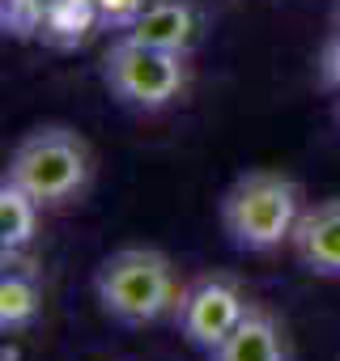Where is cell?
Listing matches in <instances>:
<instances>
[{
  "instance_id": "277c9868",
  "label": "cell",
  "mask_w": 340,
  "mask_h": 361,
  "mask_svg": "<svg viewBox=\"0 0 340 361\" xmlns=\"http://www.w3.org/2000/svg\"><path fill=\"white\" fill-rule=\"evenodd\" d=\"M98 77L107 85V94L136 111V115H157L166 106H175L188 94L192 81V56L183 51H166L153 43L132 39L128 30L119 39H111V47L102 51Z\"/></svg>"
},
{
  "instance_id": "7a4b0ae2",
  "label": "cell",
  "mask_w": 340,
  "mask_h": 361,
  "mask_svg": "<svg viewBox=\"0 0 340 361\" xmlns=\"http://www.w3.org/2000/svg\"><path fill=\"white\" fill-rule=\"evenodd\" d=\"M302 213H306V196L298 178L281 170H247L217 200V221L226 243L247 255H272L289 247Z\"/></svg>"
},
{
  "instance_id": "52a82bcc",
  "label": "cell",
  "mask_w": 340,
  "mask_h": 361,
  "mask_svg": "<svg viewBox=\"0 0 340 361\" xmlns=\"http://www.w3.org/2000/svg\"><path fill=\"white\" fill-rule=\"evenodd\" d=\"M209 361H293L289 331H285V323L272 310L251 302L243 323L209 353Z\"/></svg>"
},
{
  "instance_id": "8992f818",
  "label": "cell",
  "mask_w": 340,
  "mask_h": 361,
  "mask_svg": "<svg viewBox=\"0 0 340 361\" xmlns=\"http://www.w3.org/2000/svg\"><path fill=\"white\" fill-rule=\"evenodd\" d=\"M289 251L306 276L340 281V196L306 204V213L289 238Z\"/></svg>"
},
{
  "instance_id": "3957f363",
  "label": "cell",
  "mask_w": 340,
  "mask_h": 361,
  "mask_svg": "<svg viewBox=\"0 0 340 361\" xmlns=\"http://www.w3.org/2000/svg\"><path fill=\"white\" fill-rule=\"evenodd\" d=\"M5 183L22 188L47 213L68 209L94 183V149L68 123H39L13 145L5 161Z\"/></svg>"
},
{
  "instance_id": "ba28073f",
  "label": "cell",
  "mask_w": 340,
  "mask_h": 361,
  "mask_svg": "<svg viewBox=\"0 0 340 361\" xmlns=\"http://www.w3.org/2000/svg\"><path fill=\"white\" fill-rule=\"evenodd\" d=\"M128 35L140 39V43L166 47V51L192 56V47L200 39V18H196V9L188 5V0H153V5H145L132 18Z\"/></svg>"
},
{
  "instance_id": "9c48e42d",
  "label": "cell",
  "mask_w": 340,
  "mask_h": 361,
  "mask_svg": "<svg viewBox=\"0 0 340 361\" xmlns=\"http://www.w3.org/2000/svg\"><path fill=\"white\" fill-rule=\"evenodd\" d=\"M43 204L30 200L22 188L5 183L0 178V251L5 255H18L26 251L35 238H39V221H43Z\"/></svg>"
},
{
  "instance_id": "6da1fadb",
  "label": "cell",
  "mask_w": 340,
  "mask_h": 361,
  "mask_svg": "<svg viewBox=\"0 0 340 361\" xmlns=\"http://www.w3.org/2000/svg\"><path fill=\"white\" fill-rule=\"evenodd\" d=\"M179 272L162 247H115L94 268V302L119 327H153L162 319H175L179 306Z\"/></svg>"
},
{
  "instance_id": "30bf717a",
  "label": "cell",
  "mask_w": 340,
  "mask_h": 361,
  "mask_svg": "<svg viewBox=\"0 0 340 361\" xmlns=\"http://www.w3.org/2000/svg\"><path fill=\"white\" fill-rule=\"evenodd\" d=\"M39 310H43L39 281L26 268H9V259H5V272H0V331L13 336V331L35 327Z\"/></svg>"
},
{
  "instance_id": "8fae6325",
  "label": "cell",
  "mask_w": 340,
  "mask_h": 361,
  "mask_svg": "<svg viewBox=\"0 0 340 361\" xmlns=\"http://www.w3.org/2000/svg\"><path fill=\"white\" fill-rule=\"evenodd\" d=\"M315 73H319V85L327 94H340V26H336V35L323 39L319 60H315Z\"/></svg>"
},
{
  "instance_id": "5b68a950",
  "label": "cell",
  "mask_w": 340,
  "mask_h": 361,
  "mask_svg": "<svg viewBox=\"0 0 340 361\" xmlns=\"http://www.w3.org/2000/svg\"><path fill=\"white\" fill-rule=\"evenodd\" d=\"M251 310V298L243 289L238 276L230 272H200L183 285L179 306H175V331L183 336V344H192L196 353H213Z\"/></svg>"
}]
</instances>
